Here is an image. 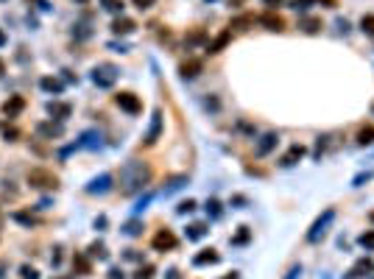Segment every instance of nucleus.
Segmentation results:
<instances>
[{
    "mask_svg": "<svg viewBox=\"0 0 374 279\" xmlns=\"http://www.w3.org/2000/svg\"><path fill=\"white\" fill-rule=\"evenodd\" d=\"M89 257L106 260V257H109V251H106V246H104V243H92V246H89Z\"/></svg>",
    "mask_w": 374,
    "mask_h": 279,
    "instance_id": "31",
    "label": "nucleus"
},
{
    "mask_svg": "<svg viewBox=\"0 0 374 279\" xmlns=\"http://www.w3.org/2000/svg\"><path fill=\"white\" fill-rule=\"evenodd\" d=\"M3 137H6V142H14V140L20 137V131L14 129V126H3Z\"/></svg>",
    "mask_w": 374,
    "mask_h": 279,
    "instance_id": "38",
    "label": "nucleus"
},
{
    "mask_svg": "<svg viewBox=\"0 0 374 279\" xmlns=\"http://www.w3.org/2000/svg\"><path fill=\"white\" fill-rule=\"evenodd\" d=\"M218 260H221V254H218L215 249H204L201 254L193 257V265H215Z\"/></svg>",
    "mask_w": 374,
    "mask_h": 279,
    "instance_id": "16",
    "label": "nucleus"
},
{
    "mask_svg": "<svg viewBox=\"0 0 374 279\" xmlns=\"http://www.w3.org/2000/svg\"><path fill=\"white\" fill-rule=\"evenodd\" d=\"M101 3H104V9L112 11V14H123V9H126L123 0H101Z\"/></svg>",
    "mask_w": 374,
    "mask_h": 279,
    "instance_id": "29",
    "label": "nucleus"
},
{
    "mask_svg": "<svg viewBox=\"0 0 374 279\" xmlns=\"http://www.w3.org/2000/svg\"><path fill=\"white\" fill-rule=\"evenodd\" d=\"M257 20H254V14H240V17H235L232 23H229V28H252Z\"/></svg>",
    "mask_w": 374,
    "mask_h": 279,
    "instance_id": "27",
    "label": "nucleus"
},
{
    "mask_svg": "<svg viewBox=\"0 0 374 279\" xmlns=\"http://www.w3.org/2000/svg\"><path fill=\"white\" fill-rule=\"evenodd\" d=\"M262 3H265L268 9H277V6H282V3H285V0H262Z\"/></svg>",
    "mask_w": 374,
    "mask_h": 279,
    "instance_id": "48",
    "label": "nucleus"
},
{
    "mask_svg": "<svg viewBox=\"0 0 374 279\" xmlns=\"http://www.w3.org/2000/svg\"><path fill=\"white\" fill-rule=\"evenodd\" d=\"M232 204H237V207H243V204H246V198H243V195H235V198H232Z\"/></svg>",
    "mask_w": 374,
    "mask_h": 279,
    "instance_id": "51",
    "label": "nucleus"
},
{
    "mask_svg": "<svg viewBox=\"0 0 374 279\" xmlns=\"http://www.w3.org/2000/svg\"><path fill=\"white\" fill-rule=\"evenodd\" d=\"M369 221H372V223H374V212H372V215H369Z\"/></svg>",
    "mask_w": 374,
    "mask_h": 279,
    "instance_id": "56",
    "label": "nucleus"
},
{
    "mask_svg": "<svg viewBox=\"0 0 374 279\" xmlns=\"http://www.w3.org/2000/svg\"><path fill=\"white\" fill-rule=\"evenodd\" d=\"M372 271H374V262L369 260V257H363V260H357L352 274H355V277H366V274H372Z\"/></svg>",
    "mask_w": 374,
    "mask_h": 279,
    "instance_id": "26",
    "label": "nucleus"
},
{
    "mask_svg": "<svg viewBox=\"0 0 374 279\" xmlns=\"http://www.w3.org/2000/svg\"><path fill=\"white\" fill-rule=\"evenodd\" d=\"M260 23L268 28V31H282V28H285V20L279 17V14H274V11H265L260 17Z\"/></svg>",
    "mask_w": 374,
    "mask_h": 279,
    "instance_id": "17",
    "label": "nucleus"
},
{
    "mask_svg": "<svg viewBox=\"0 0 374 279\" xmlns=\"http://www.w3.org/2000/svg\"><path fill=\"white\" fill-rule=\"evenodd\" d=\"M3 45H6V34H3V31H0V48H3Z\"/></svg>",
    "mask_w": 374,
    "mask_h": 279,
    "instance_id": "52",
    "label": "nucleus"
},
{
    "mask_svg": "<svg viewBox=\"0 0 374 279\" xmlns=\"http://www.w3.org/2000/svg\"><path fill=\"white\" fill-rule=\"evenodd\" d=\"M332 221H335V209H324L321 215L316 218V223L310 226V232H307V243H318V240L330 232Z\"/></svg>",
    "mask_w": 374,
    "mask_h": 279,
    "instance_id": "3",
    "label": "nucleus"
},
{
    "mask_svg": "<svg viewBox=\"0 0 374 279\" xmlns=\"http://www.w3.org/2000/svg\"><path fill=\"white\" fill-rule=\"evenodd\" d=\"M302 157H305V145H299V142H296V145H290V148H288L285 157H282V167L296 165V162H299Z\"/></svg>",
    "mask_w": 374,
    "mask_h": 279,
    "instance_id": "15",
    "label": "nucleus"
},
{
    "mask_svg": "<svg viewBox=\"0 0 374 279\" xmlns=\"http://www.w3.org/2000/svg\"><path fill=\"white\" fill-rule=\"evenodd\" d=\"M20 274H23V279H39V271L31 268V265H23V268H20Z\"/></svg>",
    "mask_w": 374,
    "mask_h": 279,
    "instance_id": "40",
    "label": "nucleus"
},
{
    "mask_svg": "<svg viewBox=\"0 0 374 279\" xmlns=\"http://www.w3.org/2000/svg\"><path fill=\"white\" fill-rule=\"evenodd\" d=\"M151 198H154V195H151V193H145V195H143V198L137 201V207H134V215H140V212H143V209H145L148 204H151Z\"/></svg>",
    "mask_w": 374,
    "mask_h": 279,
    "instance_id": "39",
    "label": "nucleus"
},
{
    "mask_svg": "<svg viewBox=\"0 0 374 279\" xmlns=\"http://www.w3.org/2000/svg\"><path fill=\"white\" fill-rule=\"evenodd\" d=\"M28 184L34 190H56L59 187V179L51 170H45V167H34V170H28Z\"/></svg>",
    "mask_w": 374,
    "mask_h": 279,
    "instance_id": "2",
    "label": "nucleus"
},
{
    "mask_svg": "<svg viewBox=\"0 0 374 279\" xmlns=\"http://www.w3.org/2000/svg\"><path fill=\"white\" fill-rule=\"evenodd\" d=\"M123 257H126V260H134V262H137V260H140V254H137V251H134V249H129V251L123 254Z\"/></svg>",
    "mask_w": 374,
    "mask_h": 279,
    "instance_id": "47",
    "label": "nucleus"
},
{
    "mask_svg": "<svg viewBox=\"0 0 374 279\" xmlns=\"http://www.w3.org/2000/svg\"><path fill=\"white\" fill-rule=\"evenodd\" d=\"M112 182H115L112 173H101V176H95V179H92L87 187H84V190H87L89 195H104V193L112 190Z\"/></svg>",
    "mask_w": 374,
    "mask_h": 279,
    "instance_id": "5",
    "label": "nucleus"
},
{
    "mask_svg": "<svg viewBox=\"0 0 374 279\" xmlns=\"http://www.w3.org/2000/svg\"><path fill=\"white\" fill-rule=\"evenodd\" d=\"M310 3H318V0H290V6H293L296 11H305Z\"/></svg>",
    "mask_w": 374,
    "mask_h": 279,
    "instance_id": "41",
    "label": "nucleus"
},
{
    "mask_svg": "<svg viewBox=\"0 0 374 279\" xmlns=\"http://www.w3.org/2000/svg\"><path fill=\"white\" fill-rule=\"evenodd\" d=\"M184 184H187V176H171V179H168V187H165V195H171V193H176V190H182Z\"/></svg>",
    "mask_w": 374,
    "mask_h": 279,
    "instance_id": "24",
    "label": "nucleus"
},
{
    "mask_svg": "<svg viewBox=\"0 0 374 279\" xmlns=\"http://www.w3.org/2000/svg\"><path fill=\"white\" fill-rule=\"evenodd\" d=\"M117 76H120V70L115 67V64H109V61H104V64H98L95 70H92V84L101 89H109L117 81Z\"/></svg>",
    "mask_w": 374,
    "mask_h": 279,
    "instance_id": "4",
    "label": "nucleus"
},
{
    "mask_svg": "<svg viewBox=\"0 0 374 279\" xmlns=\"http://www.w3.org/2000/svg\"><path fill=\"white\" fill-rule=\"evenodd\" d=\"M73 268L79 271L81 277H87L89 274V260L84 257V254H76V257H73Z\"/></svg>",
    "mask_w": 374,
    "mask_h": 279,
    "instance_id": "28",
    "label": "nucleus"
},
{
    "mask_svg": "<svg viewBox=\"0 0 374 279\" xmlns=\"http://www.w3.org/2000/svg\"><path fill=\"white\" fill-rule=\"evenodd\" d=\"M48 114L61 123V120H67L70 114H73V106L64 104V101H51V104H48Z\"/></svg>",
    "mask_w": 374,
    "mask_h": 279,
    "instance_id": "10",
    "label": "nucleus"
},
{
    "mask_svg": "<svg viewBox=\"0 0 374 279\" xmlns=\"http://www.w3.org/2000/svg\"><path fill=\"white\" fill-rule=\"evenodd\" d=\"M209 232L207 223H190V226L184 229V235H187V240H201V237Z\"/></svg>",
    "mask_w": 374,
    "mask_h": 279,
    "instance_id": "21",
    "label": "nucleus"
},
{
    "mask_svg": "<svg viewBox=\"0 0 374 279\" xmlns=\"http://www.w3.org/2000/svg\"><path fill=\"white\" fill-rule=\"evenodd\" d=\"M23 109H26V98H20V95H11L9 101L3 104V112L9 114V117H17Z\"/></svg>",
    "mask_w": 374,
    "mask_h": 279,
    "instance_id": "13",
    "label": "nucleus"
},
{
    "mask_svg": "<svg viewBox=\"0 0 374 279\" xmlns=\"http://www.w3.org/2000/svg\"><path fill=\"white\" fill-rule=\"evenodd\" d=\"M109 48H112V51H117V53H126V51H129L126 45H117V42H112V45H109Z\"/></svg>",
    "mask_w": 374,
    "mask_h": 279,
    "instance_id": "50",
    "label": "nucleus"
},
{
    "mask_svg": "<svg viewBox=\"0 0 374 279\" xmlns=\"http://www.w3.org/2000/svg\"><path fill=\"white\" fill-rule=\"evenodd\" d=\"M193 209H196V201L187 198V201H182V204L176 207V212H179V215H187V212H193Z\"/></svg>",
    "mask_w": 374,
    "mask_h": 279,
    "instance_id": "36",
    "label": "nucleus"
},
{
    "mask_svg": "<svg viewBox=\"0 0 374 279\" xmlns=\"http://www.w3.org/2000/svg\"><path fill=\"white\" fill-rule=\"evenodd\" d=\"M360 28H363L369 36H374V14H363V20H360Z\"/></svg>",
    "mask_w": 374,
    "mask_h": 279,
    "instance_id": "34",
    "label": "nucleus"
},
{
    "mask_svg": "<svg viewBox=\"0 0 374 279\" xmlns=\"http://www.w3.org/2000/svg\"><path fill=\"white\" fill-rule=\"evenodd\" d=\"M204 106H207V109H212V112H218V98H207V101H204Z\"/></svg>",
    "mask_w": 374,
    "mask_h": 279,
    "instance_id": "45",
    "label": "nucleus"
},
{
    "mask_svg": "<svg viewBox=\"0 0 374 279\" xmlns=\"http://www.w3.org/2000/svg\"><path fill=\"white\" fill-rule=\"evenodd\" d=\"M151 182V167L145 165V162H126V165L120 167V193L123 195H134V193H140L145 184Z\"/></svg>",
    "mask_w": 374,
    "mask_h": 279,
    "instance_id": "1",
    "label": "nucleus"
},
{
    "mask_svg": "<svg viewBox=\"0 0 374 279\" xmlns=\"http://www.w3.org/2000/svg\"><path fill=\"white\" fill-rule=\"evenodd\" d=\"M154 277V265H143V268H137V274H134V279H151Z\"/></svg>",
    "mask_w": 374,
    "mask_h": 279,
    "instance_id": "37",
    "label": "nucleus"
},
{
    "mask_svg": "<svg viewBox=\"0 0 374 279\" xmlns=\"http://www.w3.org/2000/svg\"><path fill=\"white\" fill-rule=\"evenodd\" d=\"M229 39H232V34H229V31H224V34H218L215 39H212V42L207 45V53H221L224 48H227V42H229Z\"/></svg>",
    "mask_w": 374,
    "mask_h": 279,
    "instance_id": "19",
    "label": "nucleus"
},
{
    "mask_svg": "<svg viewBox=\"0 0 374 279\" xmlns=\"http://www.w3.org/2000/svg\"><path fill=\"white\" fill-rule=\"evenodd\" d=\"M372 170H366V173H357L355 176V182H352V184H355V187H363V182H369V179H372Z\"/></svg>",
    "mask_w": 374,
    "mask_h": 279,
    "instance_id": "42",
    "label": "nucleus"
},
{
    "mask_svg": "<svg viewBox=\"0 0 374 279\" xmlns=\"http://www.w3.org/2000/svg\"><path fill=\"white\" fill-rule=\"evenodd\" d=\"M299 28H302L305 34H316V31L321 28V20H316V17H305V20H299Z\"/></svg>",
    "mask_w": 374,
    "mask_h": 279,
    "instance_id": "23",
    "label": "nucleus"
},
{
    "mask_svg": "<svg viewBox=\"0 0 374 279\" xmlns=\"http://www.w3.org/2000/svg\"><path fill=\"white\" fill-rule=\"evenodd\" d=\"M109 279H126L120 268H109Z\"/></svg>",
    "mask_w": 374,
    "mask_h": 279,
    "instance_id": "46",
    "label": "nucleus"
},
{
    "mask_svg": "<svg viewBox=\"0 0 374 279\" xmlns=\"http://www.w3.org/2000/svg\"><path fill=\"white\" fill-rule=\"evenodd\" d=\"M131 3H134V6H137L140 11H145V9H151V6H154L157 0H131Z\"/></svg>",
    "mask_w": 374,
    "mask_h": 279,
    "instance_id": "43",
    "label": "nucleus"
},
{
    "mask_svg": "<svg viewBox=\"0 0 374 279\" xmlns=\"http://www.w3.org/2000/svg\"><path fill=\"white\" fill-rule=\"evenodd\" d=\"M0 221H3V215H0Z\"/></svg>",
    "mask_w": 374,
    "mask_h": 279,
    "instance_id": "57",
    "label": "nucleus"
},
{
    "mask_svg": "<svg viewBox=\"0 0 374 279\" xmlns=\"http://www.w3.org/2000/svg\"><path fill=\"white\" fill-rule=\"evenodd\" d=\"M338 28H341V34H349V23L346 20H338Z\"/></svg>",
    "mask_w": 374,
    "mask_h": 279,
    "instance_id": "49",
    "label": "nucleus"
},
{
    "mask_svg": "<svg viewBox=\"0 0 374 279\" xmlns=\"http://www.w3.org/2000/svg\"><path fill=\"white\" fill-rule=\"evenodd\" d=\"M372 279H374V277H372Z\"/></svg>",
    "mask_w": 374,
    "mask_h": 279,
    "instance_id": "59",
    "label": "nucleus"
},
{
    "mask_svg": "<svg viewBox=\"0 0 374 279\" xmlns=\"http://www.w3.org/2000/svg\"><path fill=\"white\" fill-rule=\"evenodd\" d=\"M159 134H162V112H154L151 114V126H148V131H145V145H154L159 140Z\"/></svg>",
    "mask_w": 374,
    "mask_h": 279,
    "instance_id": "9",
    "label": "nucleus"
},
{
    "mask_svg": "<svg viewBox=\"0 0 374 279\" xmlns=\"http://www.w3.org/2000/svg\"><path fill=\"white\" fill-rule=\"evenodd\" d=\"M179 73H182V79H196V76L201 73V61H199V59L182 61V67H179Z\"/></svg>",
    "mask_w": 374,
    "mask_h": 279,
    "instance_id": "18",
    "label": "nucleus"
},
{
    "mask_svg": "<svg viewBox=\"0 0 374 279\" xmlns=\"http://www.w3.org/2000/svg\"><path fill=\"white\" fill-rule=\"evenodd\" d=\"M11 218L17 221V223H23V226H28V229H31V226H34V223H36V218H34V215H31V212H14Z\"/></svg>",
    "mask_w": 374,
    "mask_h": 279,
    "instance_id": "30",
    "label": "nucleus"
},
{
    "mask_svg": "<svg viewBox=\"0 0 374 279\" xmlns=\"http://www.w3.org/2000/svg\"><path fill=\"white\" fill-rule=\"evenodd\" d=\"M3 70H6V64H3V59H0V76H3Z\"/></svg>",
    "mask_w": 374,
    "mask_h": 279,
    "instance_id": "54",
    "label": "nucleus"
},
{
    "mask_svg": "<svg viewBox=\"0 0 374 279\" xmlns=\"http://www.w3.org/2000/svg\"><path fill=\"white\" fill-rule=\"evenodd\" d=\"M357 243L363 246V249H369V251H372V249H374V232H372V229H369V232H363V235L357 237Z\"/></svg>",
    "mask_w": 374,
    "mask_h": 279,
    "instance_id": "33",
    "label": "nucleus"
},
{
    "mask_svg": "<svg viewBox=\"0 0 374 279\" xmlns=\"http://www.w3.org/2000/svg\"><path fill=\"white\" fill-rule=\"evenodd\" d=\"M115 104L129 114H137L140 109H143V104H140V98L134 95V92H117V95H115Z\"/></svg>",
    "mask_w": 374,
    "mask_h": 279,
    "instance_id": "7",
    "label": "nucleus"
},
{
    "mask_svg": "<svg viewBox=\"0 0 374 279\" xmlns=\"http://www.w3.org/2000/svg\"><path fill=\"white\" fill-rule=\"evenodd\" d=\"M207 215H209V218H221V204H218L215 198L207 201Z\"/></svg>",
    "mask_w": 374,
    "mask_h": 279,
    "instance_id": "35",
    "label": "nucleus"
},
{
    "mask_svg": "<svg viewBox=\"0 0 374 279\" xmlns=\"http://www.w3.org/2000/svg\"><path fill=\"white\" fill-rule=\"evenodd\" d=\"M134 28H137V23H134V20H129V17H117V20L112 23V34L126 36V34H134Z\"/></svg>",
    "mask_w": 374,
    "mask_h": 279,
    "instance_id": "12",
    "label": "nucleus"
},
{
    "mask_svg": "<svg viewBox=\"0 0 374 279\" xmlns=\"http://www.w3.org/2000/svg\"><path fill=\"white\" fill-rule=\"evenodd\" d=\"M344 279H357V277H355V274H349V277H344Z\"/></svg>",
    "mask_w": 374,
    "mask_h": 279,
    "instance_id": "55",
    "label": "nucleus"
},
{
    "mask_svg": "<svg viewBox=\"0 0 374 279\" xmlns=\"http://www.w3.org/2000/svg\"><path fill=\"white\" fill-rule=\"evenodd\" d=\"M39 87H42L45 92H56V95H59V92H64V84H61L59 79H53V76H45V79L39 81Z\"/></svg>",
    "mask_w": 374,
    "mask_h": 279,
    "instance_id": "20",
    "label": "nucleus"
},
{
    "mask_svg": "<svg viewBox=\"0 0 374 279\" xmlns=\"http://www.w3.org/2000/svg\"><path fill=\"white\" fill-rule=\"evenodd\" d=\"M299 277H302V265H293V268L288 271V274H285L282 279H299Z\"/></svg>",
    "mask_w": 374,
    "mask_h": 279,
    "instance_id": "44",
    "label": "nucleus"
},
{
    "mask_svg": "<svg viewBox=\"0 0 374 279\" xmlns=\"http://www.w3.org/2000/svg\"><path fill=\"white\" fill-rule=\"evenodd\" d=\"M61 131H64V126L61 123H39L36 126V134H42V137H48V140H53V137H61Z\"/></svg>",
    "mask_w": 374,
    "mask_h": 279,
    "instance_id": "14",
    "label": "nucleus"
},
{
    "mask_svg": "<svg viewBox=\"0 0 374 279\" xmlns=\"http://www.w3.org/2000/svg\"><path fill=\"white\" fill-rule=\"evenodd\" d=\"M224 279H240V277H237L235 271H232V274H229V277H224Z\"/></svg>",
    "mask_w": 374,
    "mask_h": 279,
    "instance_id": "53",
    "label": "nucleus"
},
{
    "mask_svg": "<svg viewBox=\"0 0 374 279\" xmlns=\"http://www.w3.org/2000/svg\"><path fill=\"white\" fill-rule=\"evenodd\" d=\"M123 235H129V237H137L140 232H143V221H126V223H123V229H120Z\"/></svg>",
    "mask_w": 374,
    "mask_h": 279,
    "instance_id": "22",
    "label": "nucleus"
},
{
    "mask_svg": "<svg viewBox=\"0 0 374 279\" xmlns=\"http://www.w3.org/2000/svg\"><path fill=\"white\" fill-rule=\"evenodd\" d=\"M151 246L157 249V251H171L176 246V235L171 232V229H159L157 235L151 237Z\"/></svg>",
    "mask_w": 374,
    "mask_h": 279,
    "instance_id": "8",
    "label": "nucleus"
},
{
    "mask_svg": "<svg viewBox=\"0 0 374 279\" xmlns=\"http://www.w3.org/2000/svg\"><path fill=\"white\" fill-rule=\"evenodd\" d=\"M249 237H252L249 226H240V232H237V235L232 237V243H235V246H243V243H249Z\"/></svg>",
    "mask_w": 374,
    "mask_h": 279,
    "instance_id": "32",
    "label": "nucleus"
},
{
    "mask_svg": "<svg viewBox=\"0 0 374 279\" xmlns=\"http://www.w3.org/2000/svg\"><path fill=\"white\" fill-rule=\"evenodd\" d=\"M357 142H360V145H372L374 142V126H360V131H357Z\"/></svg>",
    "mask_w": 374,
    "mask_h": 279,
    "instance_id": "25",
    "label": "nucleus"
},
{
    "mask_svg": "<svg viewBox=\"0 0 374 279\" xmlns=\"http://www.w3.org/2000/svg\"><path fill=\"white\" fill-rule=\"evenodd\" d=\"M277 142H279L277 131H265V134L257 140V145H254V157H268L271 151L277 148Z\"/></svg>",
    "mask_w": 374,
    "mask_h": 279,
    "instance_id": "6",
    "label": "nucleus"
},
{
    "mask_svg": "<svg viewBox=\"0 0 374 279\" xmlns=\"http://www.w3.org/2000/svg\"><path fill=\"white\" fill-rule=\"evenodd\" d=\"M76 145H79V148H101V134H98L95 129H89L76 140Z\"/></svg>",
    "mask_w": 374,
    "mask_h": 279,
    "instance_id": "11",
    "label": "nucleus"
},
{
    "mask_svg": "<svg viewBox=\"0 0 374 279\" xmlns=\"http://www.w3.org/2000/svg\"><path fill=\"white\" fill-rule=\"evenodd\" d=\"M372 112H374V106H372Z\"/></svg>",
    "mask_w": 374,
    "mask_h": 279,
    "instance_id": "58",
    "label": "nucleus"
}]
</instances>
